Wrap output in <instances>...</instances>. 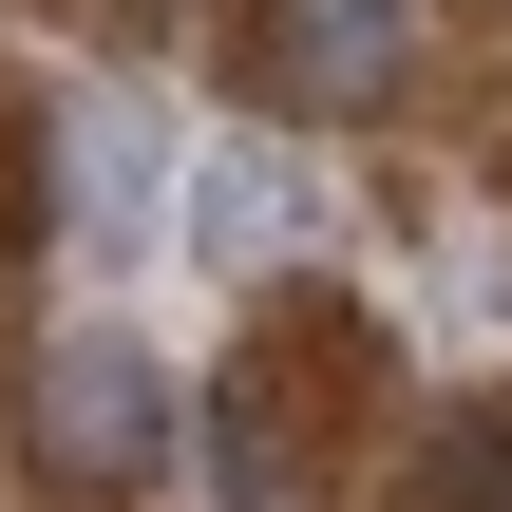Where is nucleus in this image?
I'll use <instances>...</instances> for the list:
<instances>
[{"label": "nucleus", "instance_id": "f257e3e1", "mask_svg": "<svg viewBox=\"0 0 512 512\" xmlns=\"http://www.w3.org/2000/svg\"><path fill=\"white\" fill-rule=\"evenodd\" d=\"M19 456H38V494H152V475H171V380H152V342L57 323V342L19 361Z\"/></svg>", "mask_w": 512, "mask_h": 512}, {"label": "nucleus", "instance_id": "20e7f679", "mask_svg": "<svg viewBox=\"0 0 512 512\" xmlns=\"http://www.w3.org/2000/svg\"><path fill=\"white\" fill-rule=\"evenodd\" d=\"M76 171H95V190H76V228H95V247H133V228H152V209H133V190H152V133H133V114H76Z\"/></svg>", "mask_w": 512, "mask_h": 512}, {"label": "nucleus", "instance_id": "f03ea898", "mask_svg": "<svg viewBox=\"0 0 512 512\" xmlns=\"http://www.w3.org/2000/svg\"><path fill=\"white\" fill-rule=\"evenodd\" d=\"M418 0H247V95L266 114H399Z\"/></svg>", "mask_w": 512, "mask_h": 512}, {"label": "nucleus", "instance_id": "7ed1b4c3", "mask_svg": "<svg viewBox=\"0 0 512 512\" xmlns=\"http://www.w3.org/2000/svg\"><path fill=\"white\" fill-rule=\"evenodd\" d=\"M209 266H266L285 228H304V190H285V152H190V209H171Z\"/></svg>", "mask_w": 512, "mask_h": 512}, {"label": "nucleus", "instance_id": "39448f33", "mask_svg": "<svg viewBox=\"0 0 512 512\" xmlns=\"http://www.w3.org/2000/svg\"><path fill=\"white\" fill-rule=\"evenodd\" d=\"M456 494H475V512H512V437H475V456H456Z\"/></svg>", "mask_w": 512, "mask_h": 512}]
</instances>
